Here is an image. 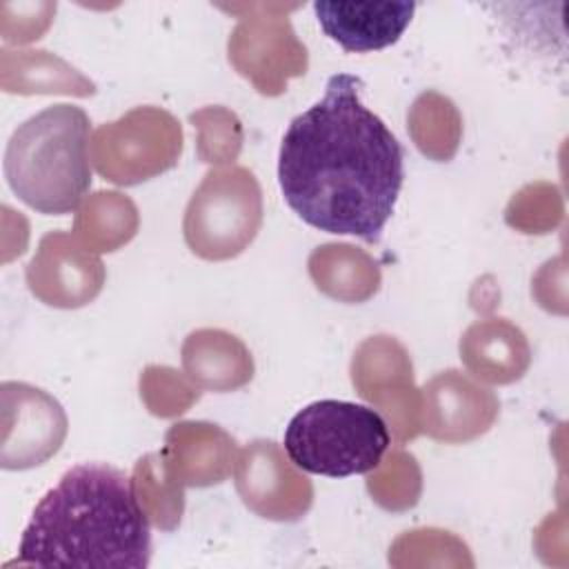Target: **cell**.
Wrapping results in <instances>:
<instances>
[{
	"instance_id": "obj_1",
	"label": "cell",
	"mask_w": 569,
	"mask_h": 569,
	"mask_svg": "<svg viewBox=\"0 0 569 569\" xmlns=\"http://www.w3.org/2000/svg\"><path fill=\"white\" fill-rule=\"evenodd\" d=\"M362 80L336 73L325 96L296 116L280 142L284 202L311 227L378 242L405 180L391 129L360 100Z\"/></svg>"
},
{
	"instance_id": "obj_2",
	"label": "cell",
	"mask_w": 569,
	"mask_h": 569,
	"mask_svg": "<svg viewBox=\"0 0 569 569\" xmlns=\"http://www.w3.org/2000/svg\"><path fill=\"white\" fill-rule=\"evenodd\" d=\"M149 560V518L136 482L116 467L84 462L40 498L9 565L144 569Z\"/></svg>"
},
{
	"instance_id": "obj_3",
	"label": "cell",
	"mask_w": 569,
	"mask_h": 569,
	"mask_svg": "<svg viewBox=\"0 0 569 569\" xmlns=\"http://www.w3.org/2000/svg\"><path fill=\"white\" fill-rule=\"evenodd\" d=\"M89 131V116L73 104H53L24 120L4 151L11 191L44 216L76 211L91 187Z\"/></svg>"
},
{
	"instance_id": "obj_4",
	"label": "cell",
	"mask_w": 569,
	"mask_h": 569,
	"mask_svg": "<svg viewBox=\"0 0 569 569\" xmlns=\"http://www.w3.org/2000/svg\"><path fill=\"white\" fill-rule=\"evenodd\" d=\"M389 445L385 418L371 407L345 400L307 405L284 431L289 460L302 471L329 478L373 471Z\"/></svg>"
},
{
	"instance_id": "obj_5",
	"label": "cell",
	"mask_w": 569,
	"mask_h": 569,
	"mask_svg": "<svg viewBox=\"0 0 569 569\" xmlns=\"http://www.w3.org/2000/svg\"><path fill=\"white\" fill-rule=\"evenodd\" d=\"M262 220L260 187L242 167L213 169L204 176L184 213V240L207 260L238 256Z\"/></svg>"
},
{
	"instance_id": "obj_6",
	"label": "cell",
	"mask_w": 569,
	"mask_h": 569,
	"mask_svg": "<svg viewBox=\"0 0 569 569\" xmlns=\"http://www.w3.org/2000/svg\"><path fill=\"white\" fill-rule=\"evenodd\" d=\"M176 120L167 111L136 109L118 122L104 124L96 133V167L118 184H136L176 164L182 142L180 129L151 140L173 127Z\"/></svg>"
},
{
	"instance_id": "obj_7",
	"label": "cell",
	"mask_w": 569,
	"mask_h": 569,
	"mask_svg": "<svg viewBox=\"0 0 569 569\" xmlns=\"http://www.w3.org/2000/svg\"><path fill=\"white\" fill-rule=\"evenodd\" d=\"M238 491L251 509L276 520H293L311 505V485L282 460L271 440H258L244 449Z\"/></svg>"
},
{
	"instance_id": "obj_8",
	"label": "cell",
	"mask_w": 569,
	"mask_h": 569,
	"mask_svg": "<svg viewBox=\"0 0 569 569\" xmlns=\"http://www.w3.org/2000/svg\"><path fill=\"white\" fill-rule=\"evenodd\" d=\"M322 31L345 51H378L400 40L416 2H313Z\"/></svg>"
},
{
	"instance_id": "obj_9",
	"label": "cell",
	"mask_w": 569,
	"mask_h": 569,
	"mask_svg": "<svg viewBox=\"0 0 569 569\" xmlns=\"http://www.w3.org/2000/svg\"><path fill=\"white\" fill-rule=\"evenodd\" d=\"M427 420L425 429L438 440H469L482 433L496 416V398L487 391L458 376V371H447L433 378L425 387Z\"/></svg>"
},
{
	"instance_id": "obj_10",
	"label": "cell",
	"mask_w": 569,
	"mask_h": 569,
	"mask_svg": "<svg viewBox=\"0 0 569 569\" xmlns=\"http://www.w3.org/2000/svg\"><path fill=\"white\" fill-rule=\"evenodd\" d=\"M182 362L187 373L209 389H233L251 378L253 365L244 347L227 353L224 358H213L207 331H193L182 347Z\"/></svg>"
}]
</instances>
